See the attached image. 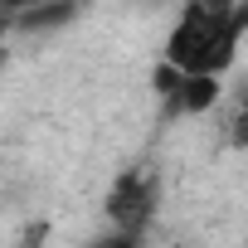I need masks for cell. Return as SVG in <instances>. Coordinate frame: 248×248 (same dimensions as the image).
<instances>
[{"instance_id":"1","label":"cell","mask_w":248,"mask_h":248,"mask_svg":"<svg viewBox=\"0 0 248 248\" xmlns=\"http://www.w3.org/2000/svg\"><path fill=\"white\" fill-rule=\"evenodd\" d=\"M243 25V0H190L166 39V68H175L180 78H219L238 54Z\"/></svg>"},{"instance_id":"2","label":"cell","mask_w":248,"mask_h":248,"mask_svg":"<svg viewBox=\"0 0 248 248\" xmlns=\"http://www.w3.org/2000/svg\"><path fill=\"white\" fill-rule=\"evenodd\" d=\"M156 200H161V185H156L146 170H127V175L112 185V195H107V219H112V229L141 238V229H146L151 214H156Z\"/></svg>"},{"instance_id":"3","label":"cell","mask_w":248,"mask_h":248,"mask_svg":"<svg viewBox=\"0 0 248 248\" xmlns=\"http://www.w3.org/2000/svg\"><path fill=\"white\" fill-rule=\"evenodd\" d=\"M78 0H5L10 15H25V10H73Z\"/></svg>"},{"instance_id":"4","label":"cell","mask_w":248,"mask_h":248,"mask_svg":"<svg viewBox=\"0 0 248 248\" xmlns=\"http://www.w3.org/2000/svg\"><path fill=\"white\" fill-rule=\"evenodd\" d=\"M88 248H141V238H137V233H122V229H107V233L93 238Z\"/></svg>"},{"instance_id":"5","label":"cell","mask_w":248,"mask_h":248,"mask_svg":"<svg viewBox=\"0 0 248 248\" xmlns=\"http://www.w3.org/2000/svg\"><path fill=\"white\" fill-rule=\"evenodd\" d=\"M15 248H44V224H39V229H30V233H25Z\"/></svg>"}]
</instances>
